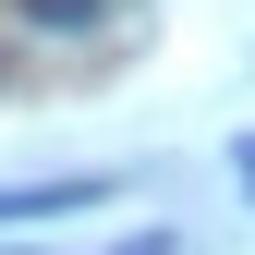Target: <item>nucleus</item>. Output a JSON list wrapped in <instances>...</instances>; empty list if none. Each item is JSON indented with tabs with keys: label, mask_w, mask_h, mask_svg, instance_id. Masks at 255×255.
I'll use <instances>...</instances> for the list:
<instances>
[{
	"label": "nucleus",
	"mask_w": 255,
	"mask_h": 255,
	"mask_svg": "<svg viewBox=\"0 0 255 255\" xmlns=\"http://www.w3.org/2000/svg\"><path fill=\"white\" fill-rule=\"evenodd\" d=\"M110 255H170V243H158V231H146V243H110Z\"/></svg>",
	"instance_id": "nucleus-3"
},
{
	"label": "nucleus",
	"mask_w": 255,
	"mask_h": 255,
	"mask_svg": "<svg viewBox=\"0 0 255 255\" xmlns=\"http://www.w3.org/2000/svg\"><path fill=\"white\" fill-rule=\"evenodd\" d=\"M231 170H243V195H255V134H243V146H231Z\"/></svg>",
	"instance_id": "nucleus-2"
},
{
	"label": "nucleus",
	"mask_w": 255,
	"mask_h": 255,
	"mask_svg": "<svg viewBox=\"0 0 255 255\" xmlns=\"http://www.w3.org/2000/svg\"><path fill=\"white\" fill-rule=\"evenodd\" d=\"M37 37H98V0H24Z\"/></svg>",
	"instance_id": "nucleus-1"
}]
</instances>
